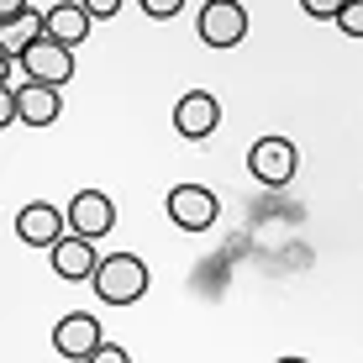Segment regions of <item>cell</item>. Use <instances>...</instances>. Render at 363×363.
Returning <instances> with one entry per match:
<instances>
[{
	"label": "cell",
	"instance_id": "1",
	"mask_svg": "<svg viewBox=\"0 0 363 363\" xmlns=\"http://www.w3.org/2000/svg\"><path fill=\"white\" fill-rule=\"evenodd\" d=\"M90 284H95L100 306H137L147 295V264L137 253H111V258H100Z\"/></svg>",
	"mask_w": 363,
	"mask_h": 363
},
{
	"label": "cell",
	"instance_id": "2",
	"mask_svg": "<svg viewBox=\"0 0 363 363\" xmlns=\"http://www.w3.org/2000/svg\"><path fill=\"white\" fill-rule=\"evenodd\" d=\"M164 211H169V221L179 232H211L221 221V200H216V190H206V184H174Z\"/></svg>",
	"mask_w": 363,
	"mask_h": 363
},
{
	"label": "cell",
	"instance_id": "3",
	"mask_svg": "<svg viewBox=\"0 0 363 363\" xmlns=\"http://www.w3.org/2000/svg\"><path fill=\"white\" fill-rule=\"evenodd\" d=\"M295 169H300V153H295V143L290 137H258L253 147H247V174H253L258 184H290L295 179Z\"/></svg>",
	"mask_w": 363,
	"mask_h": 363
},
{
	"label": "cell",
	"instance_id": "4",
	"mask_svg": "<svg viewBox=\"0 0 363 363\" xmlns=\"http://www.w3.org/2000/svg\"><path fill=\"white\" fill-rule=\"evenodd\" d=\"M16 69H27V79L69 84V79H74V48L58 43L53 32H43L32 48H21V53H16Z\"/></svg>",
	"mask_w": 363,
	"mask_h": 363
},
{
	"label": "cell",
	"instance_id": "5",
	"mask_svg": "<svg viewBox=\"0 0 363 363\" xmlns=\"http://www.w3.org/2000/svg\"><path fill=\"white\" fill-rule=\"evenodd\" d=\"M195 27H200V43L206 48L227 53V48H237L247 37V11H242V0H206Z\"/></svg>",
	"mask_w": 363,
	"mask_h": 363
},
{
	"label": "cell",
	"instance_id": "6",
	"mask_svg": "<svg viewBox=\"0 0 363 363\" xmlns=\"http://www.w3.org/2000/svg\"><path fill=\"white\" fill-rule=\"evenodd\" d=\"M216 127H221V100L211 90H184L179 106H174V132L184 143H206Z\"/></svg>",
	"mask_w": 363,
	"mask_h": 363
},
{
	"label": "cell",
	"instance_id": "7",
	"mask_svg": "<svg viewBox=\"0 0 363 363\" xmlns=\"http://www.w3.org/2000/svg\"><path fill=\"white\" fill-rule=\"evenodd\" d=\"M100 342H106V337H100V316H90V311L58 316V327H53V353L58 358H95Z\"/></svg>",
	"mask_w": 363,
	"mask_h": 363
},
{
	"label": "cell",
	"instance_id": "8",
	"mask_svg": "<svg viewBox=\"0 0 363 363\" xmlns=\"http://www.w3.org/2000/svg\"><path fill=\"white\" fill-rule=\"evenodd\" d=\"M53 274L58 279H69V284H79V279H95V269H100V258H95V237H84V232H64L53 247Z\"/></svg>",
	"mask_w": 363,
	"mask_h": 363
},
{
	"label": "cell",
	"instance_id": "9",
	"mask_svg": "<svg viewBox=\"0 0 363 363\" xmlns=\"http://www.w3.org/2000/svg\"><path fill=\"white\" fill-rule=\"evenodd\" d=\"M64 232H69V211L48 206V200H32V206L16 211V237L27 247H53Z\"/></svg>",
	"mask_w": 363,
	"mask_h": 363
},
{
	"label": "cell",
	"instance_id": "10",
	"mask_svg": "<svg viewBox=\"0 0 363 363\" xmlns=\"http://www.w3.org/2000/svg\"><path fill=\"white\" fill-rule=\"evenodd\" d=\"M116 227V200L106 190H79L69 200V232H84V237H106Z\"/></svg>",
	"mask_w": 363,
	"mask_h": 363
},
{
	"label": "cell",
	"instance_id": "11",
	"mask_svg": "<svg viewBox=\"0 0 363 363\" xmlns=\"http://www.w3.org/2000/svg\"><path fill=\"white\" fill-rule=\"evenodd\" d=\"M16 106L27 127H53L64 116V84H48V79H27L16 84Z\"/></svg>",
	"mask_w": 363,
	"mask_h": 363
},
{
	"label": "cell",
	"instance_id": "12",
	"mask_svg": "<svg viewBox=\"0 0 363 363\" xmlns=\"http://www.w3.org/2000/svg\"><path fill=\"white\" fill-rule=\"evenodd\" d=\"M48 16V32L58 37V43H69V48H79L84 37L95 32V16L84 11V0H58L53 11H43Z\"/></svg>",
	"mask_w": 363,
	"mask_h": 363
},
{
	"label": "cell",
	"instance_id": "13",
	"mask_svg": "<svg viewBox=\"0 0 363 363\" xmlns=\"http://www.w3.org/2000/svg\"><path fill=\"white\" fill-rule=\"evenodd\" d=\"M43 32H48V16H37V11H21L16 21H6V27H0V53L16 58L21 48H32Z\"/></svg>",
	"mask_w": 363,
	"mask_h": 363
},
{
	"label": "cell",
	"instance_id": "14",
	"mask_svg": "<svg viewBox=\"0 0 363 363\" xmlns=\"http://www.w3.org/2000/svg\"><path fill=\"white\" fill-rule=\"evenodd\" d=\"M137 11L153 16V21H169V16H179V11H184V0H137Z\"/></svg>",
	"mask_w": 363,
	"mask_h": 363
},
{
	"label": "cell",
	"instance_id": "15",
	"mask_svg": "<svg viewBox=\"0 0 363 363\" xmlns=\"http://www.w3.org/2000/svg\"><path fill=\"white\" fill-rule=\"evenodd\" d=\"M342 6H347V0H300V11L316 16V21H337V16H342Z\"/></svg>",
	"mask_w": 363,
	"mask_h": 363
},
{
	"label": "cell",
	"instance_id": "16",
	"mask_svg": "<svg viewBox=\"0 0 363 363\" xmlns=\"http://www.w3.org/2000/svg\"><path fill=\"white\" fill-rule=\"evenodd\" d=\"M337 27H342L347 37H363V0H347L342 16H337Z\"/></svg>",
	"mask_w": 363,
	"mask_h": 363
},
{
	"label": "cell",
	"instance_id": "17",
	"mask_svg": "<svg viewBox=\"0 0 363 363\" xmlns=\"http://www.w3.org/2000/svg\"><path fill=\"white\" fill-rule=\"evenodd\" d=\"M121 6H127V0H84V11H90L95 21H111V16H116Z\"/></svg>",
	"mask_w": 363,
	"mask_h": 363
},
{
	"label": "cell",
	"instance_id": "18",
	"mask_svg": "<svg viewBox=\"0 0 363 363\" xmlns=\"http://www.w3.org/2000/svg\"><path fill=\"white\" fill-rule=\"evenodd\" d=\"M95 363H127V347H116V342H100V347H95Z\"/></svg>",
	"mask_w": 363,
	"mask_h": 363
},
{
	"label": "cell",
	"instance_id": "19",
	"mask_svg": "<svg viewBox=\"0 0 363 363\" xmlns=\"http://www.w3.org/2000/svg\"><path fill=\"white\" fill-rule=\"evenodd\" d=\"M21 11H32V6H27V0H0V21H16V16H21Z\"/></svg>",
	"mask_w": 363,
	"mask_h": 363
}]
</instances>
